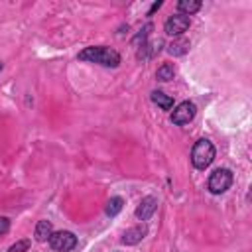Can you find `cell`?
I'll return each instance as SVG.
<instances>
[{
    "label": "cell",
    "instance_id": "52a82bcc",
    "mask_svg": "<svg viewBox=\"0 0 252 252\" xmlns=\"http://www.w3.org/2000/svg\"><path fill=\"white\" fill-rule=\"evenodd\" d=\"M146 236H148V224H146V222H140V224H136V226H130V228L122 234L120 242L126 244V246H134V244L142 242Z\"/></svg>",
    "mask_w": 252,
    "mask_h": 252
},
{
    "label": "cell",
    "instance_id": "9a60e30c",
    "mask_svg": "<svg viewBox=\"0 0 252 252\" xmlns=\"http://www.w3.org/2000/svg\"><path fill=\"white\" fill-rule=\"evenodd\" d=\"M30 240L28 238H24V240H18V242H14L10 248H8V252H26L28 248H30Z\"/></svg>",
    "mask_w": 252,
    "mask_h": 252
},
{
    "label": "cell",
    "instance_id": "5bb4252c",
    "mask_svg": "<svg viewBox=\"0 0 252 252\" xmlns=\"http://www.w3.org/2000/svg\"><path fill=\"white\" fill-rule=\"evenodd\" d=\"M124 209V199L122 197H118V195H114V197H110L108 199V203H106V215L108 217H116L120 211Z\"/></svg>",
    "mask_w": 252,
    "mask_h": 252
},
{
    "label": "cell",
    "instance_id": "277c9868",
    "mask_svg": "<svg viewBox=\"0 0 252 252\" xmlns=\"http://www.w3.org/2000/svg\"><path fill=\"white\" fill-rule=\"evenodd\" d=\"M47 242L57 252H71L77 246V236L71 230H53Z\"/></svg>",
    "mask_w": 252,
    "mask_h": 252
},
{
    "label": "cell",
    "instance_id": "ac0fdd59",
    "mask_svg": "<svg viewBox=\"0 0 252 252\" xmlns=\"http://www.w3.org/2000/svg\"><path fill=\"white\" fill-rule=\"evenodd\" d=\"M2 67H4V65H2V63H0V71H2Z\"/></svg>",
    "mask_w": 252,
    "mask_h": 252
},
{
    "label": "cell",
    "instance_id": "e0dca14e",
    "mask_svg": "<svg viewBox=\"0 0 252 252\" xmlns=\"http://www.w3.org/2000/svg\"><path fill=\"white\" fill-rule=\"evenodd\" d=\"M161 4H163L161 0H158V2H154V4H152V8L148 10V16H152V14L156 12V10H159V8H161Z\"/></svg>",
    "mask_w": 252,
    "mask_h": 252
},
{
    "label": "cell",
    "instance_id": "4fadbf2b",
    "mask_svg": "<svg viewBox=\"0 0 252 252\" xmlns=\"http://www.w3.org/2000/svg\"><path fill=\"white\" fill-rule=\"evenodd\" d=\"M173 77H175V65H173V63H161V65L158 67V71H156V79H158V81L167 83V81H171Z\"/></svg>",
    "mask_w": 252,
    "mask_h": 252
},
{
    "label": "cell",
    "instance_id": "7a4b0ae2",
    "mask_svg": "<svg viewBox=\"0 0 252 252\" xmlns=\"http://www.w3.org/2000/svg\"><path fill=\"white\" fill-rule=\"evenodd\" d=\"M215 156H217V150L213 146L211 140L207 138H201L193 144V150H191V163L195 169H207L213 161H215Z\"/></svg>",
    "mask_w": 252,
    "mask_h": 252
},
{
    "label": "cell",
    "instance_id": "30bf717a",
    "mask_svg": "<svg viewBox=\"0 0 252 252\" xmlns=\"http://www.w3.org/2000/svg\"><path fill=\"white\" fill-rule=\"evenodd\" d=\"M189 47H191L189 39H185V37H177V39H173V41L167 45V53L179 57V55H185V53L189 51Z\"/></svg>",
    "mask_w": 252,
    "mask_h": 252
},
{
    "label": "cell",
    "instance_id": "5b68a950",
    "mask_svg": "<svg viewBox=\"0 0 252 252\" xmlns=\"http://www.w3.org/2000/svg\"><path fill=\"white\" fill-rule=\"evenodd\" d=\"M195 114H197L195 102L183 100V102H179V104L173 108V112L169 114V120H171L175 126H183V124H189V122L195 118Z\"/></svg>",
    "mask_w": 252,
    "mask_h": 252
},
{
    "label": "cell",
    "instance_id": "8992f818",
    "mask_svg": "<svg viewBox=\"0 0 252 252\" xmlns=\"http://www.w3.org/2000/svg\"><path fill=\"white\" fill-rule=\"evenodd\" d=\"M189 26H191V18L189 16H185V14H173V16H169L167 20H165V24H163V32L167 33V35H181L183 32H187L189 30Z\"/></svg>",
    "mask_w": 252,
    "mask_h": 252
},
{
    "label": "cell",
    "instance_id": "3957f363",
    "mask_svg": "<svg viewBox=\"0 0 252 252\" xmlns=\"http://www.w3.org/2000/svg\"><path fill=\"white\" fill-rule=\"evenodd\" d=\"M234 183V173L228 169V167H217L211 175H209V181H207V189L213 193V195H222L226 193Z\"/></svg>",
    "mask_w": 252,
    "mask_h": 252
},
{
    "label": "cell",
    "instance_id": "2e32d148",
    "mask_svg": "<svg viewBox=\"0 0 252 252\" xmlns=\"http://www.w3.org/2000/svg\"><path fill=\"white\" fill-rule=\"evenodd\" d=\"M10 230V219L8 217H0V236L6 234Z\"/></svg>",
    "mask_w": 252,
    "mask_h": 252
},
{
    "label": "cell",
    "instance_id": "7c38bea8",
    "mask_svg": "<svg viewBox=\"0 0 252 252\" xmlns=\"http://www.w3.org/2000/svg\"><path fill=\"white\" fill-rule=\"evenodd\" d=\"M201 6H203V4H201L199 0H179V2H177L179 14H185V16H191V14L199 12Z\"/></svg>",
    "mask_w": 252,
    "mask_h": 252
},
{
    "label": "cell",
    "instance_id": "ba28073f",
    "mask_svg": "<svg viewBox=\"0 0 252 252\" xmlns=\"http://www.w3.org/2000/svg\"><path fill=\"white\" fill-rule=\"evenodd\" d=\"M156 209H158V199L154 197V195H148V197H144L142 201H140V205L136 207V219H140V220H150L152 217H154V213H156Z\"/></svg>",
    "mask_w": 252,
    "mask_h": 252
},
{
    "label": "cell",
    "instance_id": "6da1fadb",
    "mask_svg": "<svg viewBox=\"0 0 252 252\" xmlns=\"http://www.w3.org/2000/svg\"><path fill=\"white\" fill-rule=\"evenodd\" d=\"M77 59L81 61H89V63H98L102 67H112L116 69L120 65V53L108 45H89L85 49L79 51Z\"/></svg>",
    "mask_w": 252,
    "mask_h": 252
},
{
    "label": "cell",
    "instance_id": "8fae6325",
    "mask_svg": "<svg viewBox=\"0 0 252 252\" xmlns=\"http://www.w3.org/2000/svg\"><path fill=\"white\" fill-rule=\"evenodd\" d=\"M150 98H152L154 104H158V106L163 108V110H171V108H173V98H171L169 94H165L163 91H152Z\"/></svg>",
    "mask_w": 252,
    "mask_h": 252
},
{
    "label": "cell",
    "instance_id": "9c48e42d",
    "mask_svg": "<svg viewBox=\"0 0 252 252\" xmlns=\"http://www.w3.org/2000/svg\"><path fill=\"white\" fill-rule=\"evenodd\" d=\"M35 240H39V242H45V240H49V236L53 234V224H51V220H47V219H41L37 224H35Z\"/></svg>",
    "mask_w": 252,
    "mask_h": 252
}]
</instances>
